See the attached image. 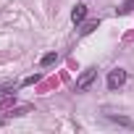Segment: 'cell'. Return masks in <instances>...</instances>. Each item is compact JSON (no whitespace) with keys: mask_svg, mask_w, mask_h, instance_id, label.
I'll list each match as a JSON object with an SVG mask.
<instances>
[{"mask_svg":"<svg viewBox=\"0 0 134 134\" xmlns=\"http://www.w3.org/2000/svg\"><path fill=\"white\" fill-rule=\"evenodd\" d=\"M95 76H97V69H87V71H84V74L76 79V92H87V90L92 87Z\"/></svg>","mask_w":134,"mask_h":134,"instance_id":"obj_1","label":"cell"},{"mask_svg":"<svg viewBox=\"0 0 134 134\" xmlns=\"http://www.w3.org/2000/svg\"><path fill=\"white\" fill-rule=\"evenodd\" d=\"M124 82H126V71L124 69L108 71V90H118V87H124Z\"/></svg>","mask_w":134,"mask_h":134,"instance_id":"obj_2","label":"cell"},{"mask_svg":"<svg viewBox=\"0 0 134 134\" xmlns=\"http://www.w3.org/2000/svg\"><path fill=\"white\" fill-rule=\"evenodd\" d=\"M84 19H87V5H84V3L74 5V11H71V21H74V24H82Z\"/></svg>","mask_w":134,"mask_h":134,"instance_id":"obj_3","label":"cell"},{"mask_svg":"<svg viewBox=\"0 0 134 134\" xmlns=\"http://www.w3.org/2000/svg\"><path fill=\"white\" fill-rule=\"evenodd\" d=\"M108 121H113V124H118V126H126V129H134V121H131V118H124V116H110V113H108Z\"/></svg>","mask_w":134,"mask_h":134,"instance_id":"obj_4","label":"cell"},{"mask_svg":"<svg viewBox=\"0 0 134 134\" xmlns=\"http://www.w3.org/2000/svg\"><path fill=\"white\" fill-rule=\"evenodd\" d=\"M55 60H58V55H55V53H45V55L40 58V66H42V69H47V66H53Z\"/></svg>","mask_w":134,"mask_h":134,"instance_id":"obj_5","label":"cell"},{"mask_svg":"<svg viewBox=\"0 0 134 134\" xmlns=\"http://www.w3.org/2000/svg\"><path fill=\"white\" fill-rule=\"evenodd\" d=\"M129 11H134V0H126V3L118 8V16H124V13H129Z\"/></svg>","mask_w":134,"mask_h":134,"instance_id":"obj_6","label":"cell"},{"mask_svg":"<svg viewBox=\"0 0 134 134\" xmlns=\"http://www.w3.org/2000/svg\"><path fill=\"white\" fill-rule=\"evenodd\" d=\"M92 29H97V24H95V21H90V24H87V26H84V29H82V34H90V32H92Z\"/></svg>","mask_w":134,"mask_h":134,"instance_id":"obj_7","label":"cell"}]
</instances>
